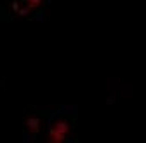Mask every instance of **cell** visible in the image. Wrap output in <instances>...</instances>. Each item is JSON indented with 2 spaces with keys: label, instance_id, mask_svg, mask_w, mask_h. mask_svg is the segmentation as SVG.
I'll return each instance as SVG.
<instances>
[{
  "label": "cell",
  "instance_id": "cell-2",
  "mask_svg": "<svg viewBox=\"0 0 146 143\" xmlns=\"http://www.w3.org/2000/svg\"><path fill=\"white\" fill-rule=\"evenodd\" d=\"M45 122H47V117L44 115V112L40 108H30L25 115V120H23V138H25V141L35 140L45 129Z\"/></svg>",
  "mask_w": 146,
  "mask_h": 143
},
{
  "label": "cell",
  "instance_id": "cell-1",
  "mask_svg": "<svg viewBox=\"0 0 146 143\" xmlns=\"http://www.w3.org/2000/svg\"><path fill=\"white\" fill-rule=\"evenodd\" d=\"M77 108L75 106H61L52 112L45 122V141L47 143H64L70 141L75 133Z\"/></svg>",
  "mask_w": 146,
  "mask_h": 143
},
{
  "label": "cell",
  "instance_id": "cell-3",
  "mask_svg": "<svg viewBox=\"0 0 146 143\" xmlns=\"http://www.w3.org/2000/svg\"><path fill=\"white\" fill-rule=\"evenodd\" d=\"M45 0H12V9L17 16H31L44 9Z\"/></svg>",
  "mask_w": 146,
  "mask_h": 143
}]
</instances>
